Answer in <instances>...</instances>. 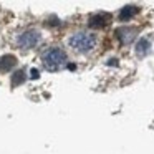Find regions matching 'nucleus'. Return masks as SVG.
Instances as JSON below:
<instances>
[{"mask_svg":"<svg viewBox=\"0 0 154 154\" xmlns=\"http://www.w3.org/2000/svg\"><path fill=\"white\" fill-rule=\"evenodd\" d=\"M42 61L48 71H58L66 65V53L58 47H50L48 50L43 51Z\"/></svg>","mask_w":154,"mask_h":154,"instance_id":"f257e3e1","label":"nucleus"},{"mask_svg":"<svg viewBox=\"0 0 154 154\" xmlns=\"http://www.w3.org/2000/svg\"><path fill=\"white\" fill-rule=\"evenodd\" d=\"M94 45H96V37L86 32H78L70 38V47L78 53H88L94 48Z\"/></svg>","mask_w":154,"mask_h":154,"instance_id":"f03ea898","label":"nucleus"},{"mask_svg":"<svg viewBox=\"0 0 154 154\" xmlns=\"http://www.w3.org/2000/svg\"><path fill=\"white\" fill-rule=\"evenodd\" d=\"M40 42V35L35 30H27L18 37V47L20 48H33Z\"/></svg>","mask_w":154,"mask_h":154,"instance_id":"7ed1b4c3","label":"nucleus"},{"mask_svg":"<svg viewBox=\"0 0 154 154\" xmlns=\"http://www.w3.org/2000/svg\"><path fill=\"white\" fill-rule=\"evenodd\" d=\"M109 20H111V17L108 14H96L90 18V27L91 28H103L108 25Z\"/></svg>","mask_w":154,"mask_h":154,"instance_id":"20e7f679","label":"nucleus"},{"mask_svg":"<svg viewBox=\"0 0 154 154\" xmlns=\"http://www.w3.org/2000/svg\"><path fill=\"white\" fill-rule=\"evenodd\" d=\"M134 33H136V32H134L133 28H128V27H123V28H118L116 30L118 38H119L123 43H129V42H133Z\"/></svg>","mask_w":154,"mask_h":154,"instance_id":"39448f33","label":"nucleus"},{"mask_svg":"<svg viewBox=\"0 0 154 154\" xmlns=\"http://www.w3.org/2000/svg\"><path fill=\"white\" fill-rule=\"evenodd\" d=\"M17 63V58L14 55H4V57L0 58V71H8L15 66Z\"/></svg>","mask_w":154,"mask_h":154,"instance_id":"423d86ee","label":"nucleus"},{"mask_svg":"<svg viewBox=\"0 0 154 154\" xmlns=\"http://www.w3.org/2000/svg\"><path fill=\"white\" fill-rule=\"evenodd\" d=\"M137 12V8L134 7V5H128V7H124L123 10L119 12V18L123 22H126V20H129V18H133V15Z\"/></svg>","mask_w":154,"mask_h":154,"instance_id":"0eeeda50","label":"nucleus"},{"mask_svg":"<svg viewBox=\"0 0 154 154\" xmlns=\"http://www.w3.org/2000/svg\"><path fill=\"white\" fill-rule=\"evenodd\" d=\"M147 51H149V40L141 38V40L137 42V45H136V53L137 55H146Z\"/></svg>","mask_w":154,"mask_h":154,"instance_id":"6e6552de","label":"nucleus"},{"mask_svg":"<svg viewBox=\"0 0 154 154\" xmlns=\"http://www.w3.org/2000/svg\"><path fill=\"white\" fill-rule=\"evenodd\" d=\"M23 80H25V73H23V71H17V73L12 76V85L17 86V85H20Z\"/></svg>","mask_w":154,"mask_h":154,"instance_id":"1a4fd4ad","label":"nucleus"},{"mask_svg":"<svg viewBox=\"0 0 154 154\" xmlns=\"http://www.w3.org/2000/svg\"><path fill=\"white\" fill-rule=\"evenodd\" d=\"M32 78H38V71L35 70V68L32 70Z\"/></svg>","mask_w":154,"mask_h":154,"instance_id":"9d476101","label":"nucleus"}]
</instances>
